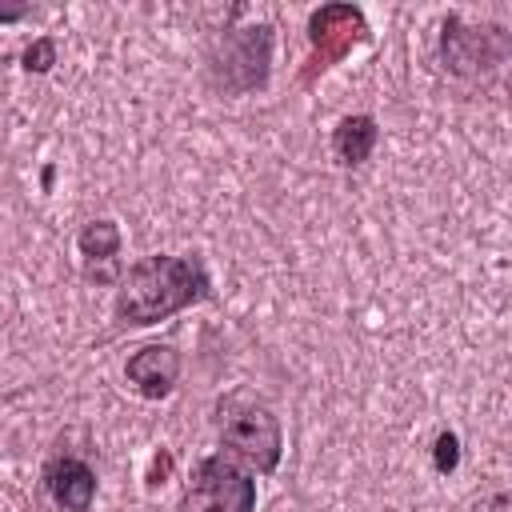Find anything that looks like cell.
<instances>
[{"instance_id":"obj_11","label":"cell","mask_w":512,"mask_h":512,"mask_svg":"<svg viewBox=\"0 0 512 512\" xmlns=\"http://www.w3.org/2000/svg\"><path fill=\"white\" fill-rule=\"evenodd\" d=\"M432 464H436L440 476L456 472V464H460V440H456L452 432H440V436H436V444H432Z\"/></svg>"},{"instance_id":"obj_8","label":"cell","mask_w":512,"mask_h":512,"mask_svg":"<svg viewBox=\"0 0 512 512\" xmlns=\"http://www.w3.org/2000/svg\"><path fill=\"white\" fill-rule=\"evenodd\" d=\"M44 484L52 492V500L64 508V512H88L92 508V496H96V472L76 460V456H60L48 464L44 472Z\"/></svg>"},{"instance_id":"obj_10","label":"cell","mask_w":512,"mask_h":512,"mask_svg":"<svg viewBox=\"0 0 512 512\" xmlns=\"http://www.w3.org/2000/svg\"><path fill=\"white\" fill-rule=\"evenodd\" d=\"M376 140H380V128H376L372 116H364V112L360 116H344L336 124V132H332V156H336V164L356 168V164H364L372 156Z\"/></svg>"},{"instance_id":"obj_4","label":"cell","mask_w":512,"mask_h":512,"mask_svg":"<svg viewBox=\"0 0 512 512\" xmlns=\"http://www.w3.org/2000/svg\"><path fill=\"white\" fill-rule=\"evenodd\" d=\"M368 36V20L356 4H324L308 16V60L300 80L312 84L316 76H324L332 64H340L360 40Z\"/></svg>"},{"instance_id":"obj_12","label":"cell","mask_w":512,"mask_h":512,"mask_svg":"<svg viewBox=\"0 0 512 512\" xmlns=\"http://www.w3.org/2000/svg\"><path fill=\"white\" fill-rule=\"evenodd\" d=\"M56 64V40H36V44H28V52H24V68L28 72H48Z\"/></svg>"},{"instance_id":"obj_9","label":"cell","mask_w":512,"mask_h":512,"mask_svg":"<svg viewBox=\"0 0 512 512\" xmlns=\"http://www.w3.org/2000/svg\"><path fill=\"white\" fill-rule=\"evenodd\" d=\"M80 256L88 264V276H96L100 284H108L116 276V256H120V228L112 220H92L80 232Z\"/></svg>"},{"instance_id":"obj_13","label":"cell","mask_w":512,"mask_h":512,"mask_svg":"<svg viewBox=\"0 0 512 512\" xmlns=\"http://www.w3.org/2000/svg\"><path fill=\"white\" fill-rule=\"evenodd\" d=\"M472 512H512V492H492V496H484Z\"/></svg>"},{"instance_id":"obj_2","label":"cell","mask_w":512,"mask_h":512,"mask_svg":"<svg viewBox=\"0 0 512 512\" xmlns=\"http://www.w3.org/2000/svg\"><path fill=\"white\" fill-rule=\"evenodd\" d=\"M216 432L220 444L232 448L240 460H248L256 472H272L284 452L280 420L272 416L268 404L252 400L248 392H232L216 404Z\"/></svg>"},{"instance_id":"obj_3","label":"cell","mask_w":512,"mask_h":512,"mask_svg":"<svg viewBox=\"0 0 512 512\" xmlns=\"http://www.w3.org/2000/svg\"><path fill=\"white\" fill-rule=\"evenodd\" d=\"M268 68H272V24L228 28L212 52V80L236 96L264 88Z\"/></svg>"},{"instance_id":"obj_7","label":"cell","mask_w":512,"mask_h":512,"mask_svg":"<svg viewBox=\"0 0 512 512\" xmlns=\"http://www.w3.org/2000/svg\"><path fill=\"white\" fill-rule=\"evenodd\" d=\"M128 384L148 396V400H164L176 380H180V352L172 344H144L140 352H132V360L124 364Z\"/></svg>"},{"instance_id":"obj_1","label":"cell","mask_w":512,"mask_h":512,"mask_svg":"<svg viewBox=\"0 0 512 512\" xmlns=\"http://www.w3.org/2000/svg\"><path fill=\"white\" fill-rule=\"evenodd\" d=\"M208 272L196 256H148L128 268L116 288V320L128 328L160 324L208 296Z\"/></svg>"},{"instance_id":"obj_6","label":"cell","mask_w":512,"mask_h":512,"mask_svg":"<svg viewBox=\"0 0 512 512\" xmlns=\"http://www.w3.org/2000/svg\"><path fill=\"white\" fill-rule=\"evenodd\" d=\"M508 48H512V40L492 24H464L460 16H448V24H444V64L456 76L492 72Z\"/></svg>"},{"instance_id":"obj_5","label":"cell","mask_w":512,"mask_h":512,"mask_svg":"<svg viewBox=\"0 0 512 512\" xmlns=\"http://www.w3.org/2000/svg\"><path fill=\"white\" fill-rule=\"evenodd\" d=\"M188 512H256V480L228 456H204L184 492Z\"/></svg>"}]
</instances>
